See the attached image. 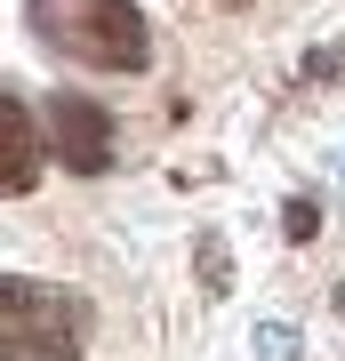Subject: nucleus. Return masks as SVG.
<instances>
[{
    "label": "nucleus",
    "mask_w": 345,
    "mask_h": 361,
    "mask_svg": "<svg viewBox=\"0 0 345 361\" xmlns=\"http://www.w3.org/2000/svg\"><path fill=\"white\" fill-rule=\"evenodd\" d=\"M25 16L73 65H97V73H145L153 65V32H145L137 0H25Z\"/></svg>",
    "instance_id": "nucleus-1"
},
{
    "label": "nucleus",
    "mask_w": 345,
    "mask_h": 361,
    "mask_svg": "<svg viewBox=\"0 0 345 361\" xmlns=\"http://www.w3.org/2000/svg\"><path fill=\"white\" fill-rule=\"evenodd\" d=\"M0 337H8V361H80L89 353V297L8 273L0 281Z\"/></svg>",
    "instance_id": "nucleus-2"
},
{
    "label": "nucleus",
    "mask_w": 345,
    "mask_h": 361,
    "mask_svg": "<svg viewBox=\"0 0 345 361\" xmlns=\"http://www.w3.org/2000/svg\"><path fill=\"white\" fill-rule=\"evenodd\" d=\"M49 137H56V161L80 169V177H97L113 161V121H104L97 97H49Z\"/></svg>",
    "instance_id": "nucleus-3"
},
{
    "label": "nucleus",
    "mask_w": 345,
    "mask_h": 361,
    "mask_svg": "<svg viewBox=\"0 0 345 361\" xmlns=\"http://www.w3.org/2000/svg\"><path fill=\"white\" fill-rule=\"evenodd\" d=\"M0 185L8 193H32L40 185V145H32V104L16 97V89H0Z\"/></svg>",
    "instance_id": "nucleus-4"
},
{
    "label": "nucleus",
    "mask_w": 345,
    "mask_h": 361,
    "mask_svg": "<svg viewBox=\"0 0 345 361\" xmlns=\"http://www.w3.org/2000/svg\"><path fill=\"white\" fill-rule=\"evenodd\" d=\"M282 233H289V241H313V233H321V201H305V193H297V201L282 209Z\"/></svg>",
    "instance_id": "nucleus-5"
},
{
    "label": "nucleus",
    "mask_w": 345,
    "mask_h": 361,
    "mask_svg": "<svg viewBox=\"0 0 345 361\" xmlns=\"http://www.w3.org/2000/svg\"><path fill=\"white\" fill-rule=\"evenodd\" d=\"M233 8H241V0H233Z\"/></svg>",
    "instance_id": "nucleus-6"
}]
</instances>
